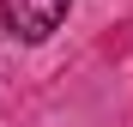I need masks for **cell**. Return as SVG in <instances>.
<instances>
[{
	"label": "cell",
	"mask_w": 133,
	"mask_h": 127,
	"mask_svg": "<svg viewBox=\"0 0 133 127\" xmlns=\"http://www.w3.org/2000/svg\"><path fill=\"white\" fill-rule=\"evenodd\" d=\"M66 18V0H0V36L6 42H49Z\"/></svg>",
	"instance_id": "6da1fadb"
}]
</instances>
